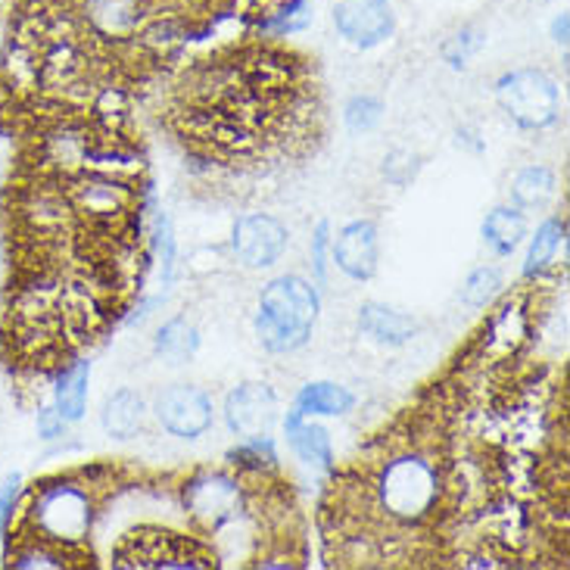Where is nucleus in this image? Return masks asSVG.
Here are the masks:
<instances>
[{"instance_id":"obj_1","label":"nucleus","mask_w":570,"mask_h":570,"mask_svg":"<svg viewBox=\"0 0 570 570\" xmlns=\"http://www.w3.org/2000/svg\"><path fill=\"white\" fill-rule=\"evenodd\" d=\"M315 315H318V293L306 278L296 275L275 278L259 296L256 337L268 353H296L312 337Z\"/></svg>"},{"instance_id":"obj_2","label":"nucleus","mask_w":570,"mask_h":570,"mask_svg":"<svg viewBox=\"0 0 570 570\" xmlns=\"http://www.w3.org/2000/svg\"><path fill=\"white\" fill-rule=\"evenodd\" d=\"M29 521L38 533V540L72 549L91 530L94 499L81 483H72V480L50 483V487H41L35 495Z\"/></svg>"},{"instance_id":"obj_3","label":"nucleus","mask_w":570,"mask_h":570,"mask_svg":"<svg viewBox=\"0 0 570 570\" xmlns=\"http://www.w3.org/2000/svg\"><path fill=\"white\" fill-rule=\"evenodd\" d=\"M440 499V474L421 455H400L377 478V502L396 521L428 518Z\"/></svg>"},{"instance_id":"obj_4","label":"nucleus","mask_w":570,"mask_h":570,"mask_svg":"<svg viewBox=\"0 0 570 570\" xmlns=\"http://www.w3.org/2000/svg\"><path fill=\"white\" fill-rule=\"evenodd\" d=\"M119 568H213L216 556L206 552L197 540L163 530L128 533L116 549Z\"/></svg>"},{"instance_id":"obj_5","label":"nucleus","mask_w":570,"mask_h":570,"mask_svg":"<svg viewBox=\"0 0 570 570\" xmlns=\"http://www.w3.org/2000/svg\"><path fill=\"white\" fill-rule=\"evenodd\" d=\"M495 97L511 122L527 131L546 128L558 119V85L540 69H518L499 78Z\"/></svg>"},{"instance_id":"obj_6","label":"nucleus","mask_w":570,"mask_h":570,"mask_svg":"<svg viewBox=\"0 0 570 570\" xmlns=\"http://www.w3.org/2000/svg\"><path fill=\"white\" fill-rule=\"evenodd\" d=\"M185 509L187 518L203 530H222L237 521V514L244 511L240 483L218 471L197 474L185 487Z\"/></svg>"},{"instance_id":"obj_7","label":"nucleus","mask_w":570,"mask_h":570,"mask_svg":"<svg viewBox=\"0 0 570 570\" xmlns=\"http://www.w3.org/2000/svg\"><path fill=\"white\" fill-rule=\"evenodd\" d=\"M159 424L181 440H197L213 428V396L190 384H175L156 396Z\"/></svg>"},{"instance_id":"obj_8","label":"nucleus","mask_w":570,"mask_h":570,"mask_svg":"<svg viewBox=\"0 0 570 570\" xmlns=\"http://www.w3.org/2000/svg\"><path fill=\"white\" fill-rule=\"evenodd\" d=\"M334 26L350 45L368 50L384 45L393 35L396 16L390 0H340L334 10Z\"/></svg>"},{"instance_id":"obj_9","label":"nucleus","mask_w":570,"mask_h":570,"mask_svg":"<svg viewBox=\"0 0 570 570\" xmlns=\"http://www.w3.org/2000/svg\"><path fill=\"white\" fill-rule=\"evenodd\" d=\"M225 421L237 436L256 440L268 436L278 421V400L268 384H244L225 400Z\"/></svg>"},{"instance_id":"obj_10","label":"nucleus","mask_w":570,"mask_h":570,"mask_svg":"<svg viewBox=\"0 0 570 570\" xmlns=\"http://www.w3.org/2000/svg\"><path fill=\"white\" fill-rule=\"evenodd\" d=\"M287 228L272 216H247L234 225L232 247L247 268H268L287 249Z\"/></svg>"},{"instance_id":"obj_11","label":"nucleus","mask_w":570,"mask_h":570,"mask_svg":"<svg viewBox=\"0 0 570 570\" xmlns=\"http://www.w3.org/2000/svg\"><path fill=\"white\" fill-rule=\"evenodd\" d=\"M334 263L343 275L353 281H368L377 272V225L374 222H353L334 240Z\"/></svg>"},{"instance_id":"obj_12","label":"nucleus","mask_w":570,"mask_h":570,"mask_svg":"<svg viewBox=\"0 0 570 570\" xmlns=\"http://www.w3.org/2000/svg\"><path fill=\"white\" fill-rule=\"evenodd\" d=\"M85 19L104 38H131L144 22L140 0H85Z\"/></svg>"},{"instance_id":"obj_13","label":"nucleus","mask_w":570,"mask_h":570,"mask_svg":"<svg viewBox=\"0 0 570 570\" xmlns=\"http://www.w3.org/2000/svg\"><path fill=\"white\" fill-rule=\"evenodd\" d=\"M284 428H287V440H291L293 452L303 459L306 464H315L318 471H331L334 468V452H331V436L324 431L322 424H312L306 421V415H299L296 409H293L287 421H284Z\"/></svg>"},{"instance_id":"obj_14","label":"nucleus","mask_w":570,"mask_h":570,"mask_svg":"<svg viewBox=\"0 0 570 570\" xmlns=\"http://www.w3.org/2000/svg\"><path fill=\"white\" fill-rule=\"evenodd\" d=\"M358 331L368 334L371 340L384 343V346H402L415 337L417 324L402 315L396 308H386L381 303H365L358 308Z\"/></svg>"},{"instance_id":"obj_15","label":"nucleus","mask_w":570,"mask_h":570,"mask_svg":"<svg viewBox=\"0 0 570 570\" xmlns=\"http://www.w3.org/2000/svg\"><path fill=\"white\" fill-rule=\"evenodd\" d=\"M100 424L109 436L116 440H131L138 436L140 424H144V400L135 390H116L107 402H104V415H100Z\"/></svg>"},{"instance_id":"obj_16","label":"nucleus","mask_w":570,"mask_h":570,"mask_svg":"<svg viewBox=\"0 0 570 570\" xmlns=\"http://www.w3.org/2000/svg\"><path fill=\"white\" fill-rule=\"evenodd\" d=\"M527 237V218L518 209H493L487 222H483V240L487 247L493 249L495 256H511L514 249L521 247V240Z\"/></svg>"},{"instance_id":"obj_17","label":"nucleus","mask_w":570,"mask_h":570,"mask_svg":"<svg viewBox=\"0 0 570 570\" xmlns=\"http://www.w3.org/2000/svg\"><path fill=\"white\" fill-rule=\"evenodd\" d=\"M88 381H91V365L88 362H76L62 371L57 390H53V405L66 421H78L85 415L88 405Z\"/></svg>"},{"instance_id":"obj_18","label":"nucleus","mask_w":570,"mask_h":570,"mask_svg":"<svg viewBox=\"0 0 570 570\" xmlns=\"http://www.w3.org/2000/svg\"><path fill=\"white\" fill-rule=\"evenodd\" d=\"M353 402V393L346 386L318 381V384L303 386V393L296 396V412L299 415H346Z\"/></svg>"},{"instance_id":"obj_19","label":"nucleus","mask_w":570,"mask_h":570,"mask_svg":"<svg viewBox=\"0 0 570 570\" xmlns=\"http://www.w3.org/2000/svg\"><path fill=\"white\" fill-rule=\"evenodd\" d=\"M200 350V334L187 318H171L156 334V353L171 365H185Z\"/></svg>"},{"instance_id":"obj_20","label":"nucleus","mask_w":570,"mask_h":570,"mask_svg":"<svg viewBox=\"0 0 570 570\" xmlns=\"http://www.w3.org/2000/svg\"><path fill=\"white\" fill-rule=\"evenodd\" d=\"M511 197L524 209H540L556 197V171L546 166H527L511 181Z\"/></svg>"},{"instance_id":"obj_21","label":"nucleus","mask_w":570,"mask_h":570,"mask_svg":"<svg viewBox=\"0 0 570 570\" xmlns=\"http://www.w3.org/2000/svg\"><path fill=\"white\" fill-rule=\"evenodd\" d=\"M564 234H568V225L561 222V218H549L546 225H542L537 237H533V244H530V253H527V265H524V275H540L542 268H549V265L556 263L558 249L564 247Z\"/></svg>"},{"instance_id":"obj_22","label":"nucleus","mask_w":570,"mask_h":570,"mask_svg":"<svg viewBox=\"0 0 570 570\" xmlns=\"http://www.w3.org/2000/svg\"><path fill=\"white\" fill-rule=\"evenodd\" d=\"M228 459H232V464H237L240 471H249V474H265V471H272L275 462H278L272 436H256V440H247L244 446L234 449Z\"/></svg>"},{"instance_id":"obj_23","label":"nucleus","mask_w":570,"mask_h":570,"mask_svg":"<svg viewBox=\"0 0 570 570\" xmlns=\"http://www.w3.org/2000/svg\"><path fill=\"white\" fill-rule=\"evenodd\" d=\"M499 291H502V275H499V268H493V265H483V268H478L471 278L464 281L462 303L464 306L480 308V306H487Z\"/></svg>"},{"instance_id":"obj_24","label":"nucleus","mask_w":570,"mask_h":570,"mask_svg":"<svg viewBox=\"0 0 570 570\" xmlns=\"http://www.w3.org/2000/svg\"><path fill=\"white\" fill-rule=\"evenodd\" d=\"M346 128L355 131V135H365L371 128H377V122L384 119V104L377 97H368V94H358L346 104Z\"/></svg>"},{"instance_id":"obj_25","label":"nucleus","mask_w":570,"mask_h":570,"mask_svg":"<svg viewBox=\"0 0 570 570\" xmlns=\"http://www.w3.org/2000/svg\"><path fill=\"white\" fill-rule=\"evenodd\" d=\"M154 253L163 284H169L171 272H175V237H171V222L166 213L154 216Z\"/></svg>"},{"instance_id":"obj_26","label":"nucleus","mask_w":570,"mask_h":570,"mask_svg":"<svg viewBox=\"0 0 570 570\" xmlns=\"http://www.w3.org/2000/svg\"><path fill=\"white\" fill-rule=\"evenodd\" d=\"M483 41H487V38H483V31L464 29V31H459V35H455V38H452L446 47H443V57H446L449 66L462 69L464 62L471 60L480 47H483Z\"/></svg>"},{"instance_id":"obj_27","label":"nucleus","mask_w":570,"mask_h":570,"mask_svg":"<svg viewBox=\"0 0 570 570\" xmlns=\"http://www.w3.org/2000/svg\"><path fill=\"white\" fill-rule=\"evenodd\" d=\"M417 171V156L409 154V150H393V154L384 159V175L386 181L393 185H409L415 178Z\"/></svg>"},{"instance_id":"obj_28","label":"nucleus","mask_w":570,"mask_h":570,"mask_svg":"<svg viewBox=\"0 0 570 570\" xmlns=\"http://www.w3.org/2000/svg\"><path fill=\"white\" fill-rule=\"evenodd\" d=\"M66 424H69V421L57 412V405H45V409L38 412V433H41L45 440H57V436H62Z\"/></svg>"},{"instance_id":"obj_29","label":"nucleus","mask_w":570,"mask_h":570,"mask_svg":"<svg viewBox=\"0 0 570 570\" xmlns=\"http://www.w3.org/2000/svg\"><path fill=\"white\" fill-rule=\"evenodd\" d=\"M19 478H7L3 480V487H0V530H7L10 524V518H13V509H16V499H19Z\"/></svg>"},{"instance_id":"obj_30","label":"nucleus","mask_w":570,"mask_h":570,"mask_svg":"<svg viewBox=\"0 0 570 570\" xmlns=\"http://www.w3.org/2000/svg\"><path fill=\"white\" fill-rule=\"evenodd\" d=\"M327 232H331V225H327V222H322V225H318V232H315V237H312V265H315V275H318V281H322V284H324V278H327V263H324Z\"/></svg>"},{"instance_id":"obj_31","label":"nucleus","mask_w":570,"mask_h":570,"mask_svg":"<svg viewBox=\"0 0 570 570\" xmlns=\"http://www.w3.org/2000/svg\"><path fill=\"white\" fill-rule=\"evenodd\" d=\"M556 41L568 45V16H564V13L556 19Z\"/></svg>"}]
</instances>
